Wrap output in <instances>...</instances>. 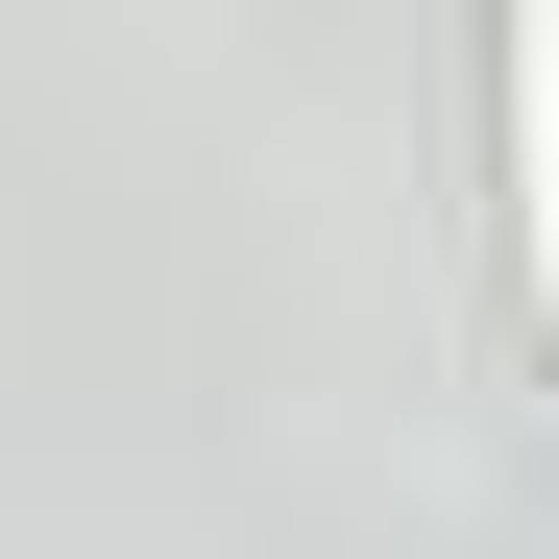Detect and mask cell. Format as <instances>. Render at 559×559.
Instances as JSON below:
<instances>
[{"label": "cell", "mask_w": 559, "mask_h": 559, "mask_svg": "<svg viewBox=\"0 0 559 559\" xmlns=\"http://www.w3.org/2000/svg\"><path fill=\"white\" fill-rule=\"evenodd\" d=\"M487 98H511V146H535V317H559V25L487 49Z\"/></svg>", "instance_id": "1"}]
</instances>
